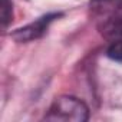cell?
Returning <instances> with one entry per match:
<instances>
[{"mask_svg": "<svg viewBox=\"0 0 122 122\" xmlns=\"http://www.w3.org/2000/svg\"><path fill=\"white\" fill-rule=\"evenodd\" d=\"M89 118V108L88 105L81 101L79 98L71 95L57 96L47 113L45 115L46 121H62V122H85Z\"/></svg>", "mask_w": 122, "mask_h": 122, "instance_id": "cell-1", "label": "cell"}, {"mask_svg": "<svg viewBox=\"0 0 122 122\" xmlns=\"http://www.w3.org/2000/svg\"><path fill=\"white\" fill-rule=\"evenodd\" d=\"M55 17H59V15H47V16H43V17L37 19L36 22H33V23H30V25H27L25 27H20V29L15 30L12 33V37L16 42H19V43H27V42H32V40H36V39L42 37L46 33L50 22Z\"/></svg>", "mask_w": 122, "mask_h": 122, "instance_id": "cell-2", "label": "cell"}, {"mask_svg": "<svg viewBox=\"0 0 122 122\" xmlns=\"http://www.w3.org/2000/svg\"><path fill=\"white\" fill-rule=\"evenodd\" d=\"M12 16H13V5L10 0H3L2 5V26L6 27L10 22H12Z\"/></svg>", "mask_w": 122, "mask_h": 122, "instance_id": "cell-3", "label": "cell"}, {"mask_svg": "<svg viewBox=\"0 0 122 122\" xmlns=\"http://www.w3.org/2000/svg\"><path fill=\"white\" fill-rule=\"evenodd\" d=\"M108 57L116 62H122V40L113 42L108 49Z\"/></svg>", "mask_w": 122, "mask_h": 122, "instance_id": "cell-4", "label": "cell"}, {"mask_svg": "<svg viewBox=\"0 0 122 122\" xmlns=\"http://www.w3.org/2000/svg\"><path fill=\"white\" fill-rule=\"evenodd\" d=\"M95 2H109V0H95Z\"/></svg>", "mask_w": 122, "mask_h": 122, "instance_id": "cell-5", "label": "cell"}]
</instances>
